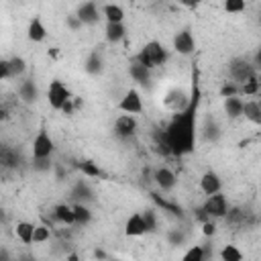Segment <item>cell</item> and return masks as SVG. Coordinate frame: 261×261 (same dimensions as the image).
I'll list each match as a JSON object with an SVG mask.
<instances>
[{
  "label": "cell",
  "instance_id": "obj_1",
  "mask_svg": "<svg viewBox=\"0 0 261 261\" xmlns=\"http://www.w3.org/2000/svg\"><path fill=\"white\" fill-rule=\"evenodd\" d=\"M196 82V80H194ZM198 82L194 84V94L184 110H177L169 124L163 128L165 141L169 145L171 155H186L194 149L196 141V108H198Z\"/></svg>",
  "mask_w": 261,
  "mask_h": 261
},
{
  "label": "cell",
  "instance_id": "obj_2",
  "mask_svg": "<svg viewBox=\"0 0 261 261\" xmlns=\"http://www.w3.org/2000/svg\"><path fill=\"white\" fill-rule=\"evenodd\" d=\"M167 61V49L159 43V41H149L137 55H135V63L147 67L149 71L153 67H159Z\"/></svg>",
  "mask_w": 261,
  "mask_h": 261
},
{
  "label": "cell",
  "instance_id": "obj_3",
  "mask_svg": "<svg viewBox=\"0 0 261 261\" xmlns=\"http://www.w3.org/2000/svg\"><path fill=\"white\" fill-rule=\"evenodd\" d=\"M228 73H230L234 86H243L247 80H251L253 75H257V69H255V65H253L249 59H245V57H234V59H230V63H228Z\"/></svg>",
  "mask_w": 261,
  "mask_h": 261
},
{
  "label": "cell",
  "instance_id": "obj_4",
  "mask_svg": "<svg viewBox=\"0 0 261 261\" xmlns=\"http://www.w3.org/2000/svg\"><path fill=\"white\" fill-rule=\"evenodd\" d=\"M202 210H204V214H206L210 220H214V218H224L226 212H228V202H226L224 194L218 192V194L206 196V202L202 204Z\"/></svg>",
  "mask_w": 261,
  "mask_h": 261
},
{
  "label": "cell",
  "instance_id": "obj_5",
  "mask_svg": "<svg viewBox=\"0 0 261 261\" xmlns=\"http://www.w3.org/2000/svg\"><path fill=\"white\" fill-rule=\"evenodd\" d=\"M69 98H71V94H69V90H67V86H65L63 82L53 80V82L49 84L47 100H49V106H51L53 110H61L63 104H65Z\"/></svg>",
  "mask_w": 261,
  "mask_h": 261
},
{
  "label": "cell",
  "instance_id": "obj_6",
  "mask_svg": "<svg viewBox=\"0 0 261 261\" xmlns=\"http://www.w3.org/2000/svg\"><path fill=\"white\" fill-rule=\"evenodd\" d=\"M53 151H55L53 139L49 137V133L45 128H41L33 141V159H47V157H51Z\"/></svg>",
  "mask_w": 261,
  "mask_h": 261
},
{
  "label": "cell",
  "instance_id": "obj_7",
  "mask_svg": "<svg viewBox=\"0 0 261 261\" xmlns=\"http://www.w3.org/2000/svg\"><path fill=\"white\" fill-rule=\"evenodd\" d=\"M118 110H120V112H124V114H130V116L141 114V112H143L141 94H139L137 90H126V92H124V96H122V98H120V102H118Z\"/></svg>",
  "mask_w": 261,
  "mask_h": 261
},
{
  "label": "cell",
  "instance_id": "obj_8",
  "mask_svg": "<svg viewBox=\"0 0 261 261\" xmlns=\"http://www.w3.org/2000/svg\"><path fill=\"white\" fill-rule=\"evenodd\" d=\"M196 49V43H194V37H192V31L190 29H181L179 33L173 35V51L179 53V55H192Z\"/></svg>",
  "mask_w": 261,
  "mask_h": 261
},
{
  "label": "cell",
  "instance_id": "obj_9",
  "mask_svg": "<svg viewBox=\"0 0 261 261\" xmlns=\"http://www.w3.org/2000/svg\"><path fill=\"white\" fill-rule=\"evenodd\" d=\"M137 130V118L130 116V114H120L116 120H114V133L116 137L120 139H130Z\"/></svg>",
  "mask_w": 261,
  "mask_h": 261
},
{
  "label": "cell",
  "instance_id": "obj_10",
  "mask_svg": "<svg viewBox=\"0 0 261 261\" xmlns=\"http://www.w3.org/2000/svg\"><path fill=\"white\" fill-rule=\"evenodd\" d=\"M75 16L80 18L82 24H96V22L100 20L98 4H96V2H84V4H80Z\"/></svg>",
  "mask_w": 261,
  "mask_h": 261
},
{
  "label": "cell",
  "instance_id": "obj_11",
  "mask_svg": "<svg viewBox=\"0 0 261 261\" xmlns=\"http://www.w3.org/2000/svg\"><path fill=\"white\" fill-rule=\"evenodd\" d=\"M153 179H155V184H157L163 192L173 190V188H175V184H177L175 173H173L171 169H167V167H157V169L153 171Z\"/></svg>",
  "mask_w": 261,
  "mask_h": 261
},
{
  "label": "cell",
  "instance_id": "obj_12",
  "mask_svg": "<svg viewBox=\"0 0 261 261\" xmlns=\"http://www.w3.org/2000/svg\"><path fill=\"white\" fill-rule=\"evenodd\" d=\"M222 188V181L218 177L216 171H206L202 177H200V190L206 194V196H212V194H218Z\"/></svg>",
  "mask_w": 261,
  "mask_h": 261
},
{
  "label": "cell",
  "instance_id": "obj_13",
  "mask_svg": "<svg viewBox=\"0 0 261 261\" xmlns=\"http://www.w3.org/2000/svg\"><path fill=\"white\" fill-rule=\"evenodd\" d=\"M145 232H147V228H145L143 216H141L139 212L130 214V216L126 218V222H124V234H126V237H141V234H145Z\"/></svg>",
  "mask_w": 261,
  "mask_h": 261
},
{
  "label": "cell",
  "instance_id": "obj_14",
  "mask_svg": "<svg viewBox=\"0 0 261 261\" xmlns=\"http://www.w3.org/2000/svg\"><path fill=\"white\" fill-rule=\"evenodd\" d=\"M18 163H20L18 151L10 145H0V167L14 169V167H18Z\"/></svg>",
  "mask_w": 261,
  "mask_h": 261
},
{
  "label": "cell",
  "instance_id": "obj_15",
  "mask_svg": "<svg viewBox=\"0 0 261 261\" xmlns=\"http://www.w3.org/2000/svg\"><path fill=\"white\" fill-rule=\"evenodd\" d=\"M18 96H20V100H22V102H27V104L37 102V98H39V90H37L35 80H31V77L22 80V82H20V86H18Z\"/></svg>",
  "mask_w": 261,
  "mask_h": 261
},
{
  "label": "cell",
  "instance_id": "obj_16",
  "mask_svg": "<svg viewBox=\"0 0 261 261\" xmlns=\"http://www.w3.org/2000/svg\"><path fill=\"white\" fill-rule=\"evenodd\" d=\"M27 37H29L33 43H41V41H45V37H47V29H45V24H43V20H41L39 16L31 18L29 29H27Z\"/></svg>",
  "mask_w": 261,
  "mask_h": 261
},
{
  "label": "cell",
  "instance_id": "obj_17",
  "mask_svg": "<svg viewBox=\"0 0 261 261\" xmlns=\"http://www.w3.org/2000/svg\"><path fill=\"white\" fill-rule=\"evenodd\" d=\"M104 35H106V41H108V43H118V41L124 39L126 29H124L122 22H106Z\"/></svg>",
  "mask_w": 261,
  "mask_h": 261
},
{
  "label": "cell",
  "instance_id": "obj_18",
  "mask_svg": "<svg viewBox=\"0 0 261 261\" xmlns=\"http://www.w3.org/2000/svg\"><path fill=\"white\" fill-rule=\"evenodd\" d=\"M53 220L71 226L73 224V210H71V206L69 204H57L53 208Z\"/></svg>",
  "mask_w": 261,
  "mask_h": 261
},
{
  "label": "cell",
  "instance_id": "obj_19",
  "mask_svg": "<svg viewBox=\"0 0 261 261\" xmlns=\"http://www.w3.org/2000/svg\"><path fill=\"white\" fill-rule=\"evenodd\" d=\"M243 116L249 118L253 124H261V104L259 100H249L243 104Z\"/></svg>",
  "mask_w": 261,
  "mask_h": 261
},
{
  "label": "cell",
  "instance_id": "obj_20",
  "mask_svg": "<svg viewBox=\"0 0 261 261\" xmlns=\"http://www.w3.org/2000/svg\"><path fill=\"white\" fill-rule=\"evenodd\" d=\"M128 73H130V77H133L137 84H141V86H149V82H151V71H149L147 67L139 65V63H135V61L130 63Z\"/></svg>",
  "mask_w": 261,
  "mask_h": 261
},
{
  "label": "cell",
  "instance_id": "obj_21",
  "mask_svg": "<svg viewBox=\"0 0 261 261\" xmlns=\"http://www.w3.org/2000/svg\"><path fill=\"white\" fill-rule=\"evenodd\" d=\"M102 16L106 22H122L124 20V10L118 4H104L102 6Z\"/></svg>",
  "mask_w": 261,
  "mask_h": 261
},
{
  "label": "cell",
  "instance_id": "obj_22",
  "mask_svg": "<svg viewBox=\"0 0 261 261\" xmlns=\"http://www.w3.org/2000/svg\"><path fill=\"white\" fill-rule=\"evenodd\" d=\"M33 230H35V224L31 222H16L14 226V232H16V239L22 243V245H31L33 243Z\"/></svg>",
  "mask_w": 261,
  "mask_h": 261
},
{
  "label": "cell",
  "instance_id": "obj_23",
  "mask_svg": "<svg viewBox=\"0 0 261 261\" xmlns=\"http://www.w3.org/2000/svg\"><path fill=\"white\" fill-rule=\"evenodd\" d=\"M243 100L239 96H230V98H224V112L230 116V118H239L243 116Z\"/></svg>",
  "mask_w": 261,
  "mask_h": 261
},
{
  "label": "cell",
  "instance_id": "obj_24",
  "mask_svg": "<svg viewBox=\"0 0 261 261\" xmlns=\"http://www.w3.org/2000/svg\"><path fill=\"white\" fill-rule=\"evenodd\" d=\"M208 253H210V247H202V245H194V247H190L186 253H184V257H181V261H206V257H208Z\"/></svg>",
  "mask_w": 261,
  "mask_h": 261
},
{
  "label": "cell",
  "instance_id": "obj_25",
  "mask_svg": "<svg viewBox=\"0 0 261 261\" xmlns=\"http://www.w3.org/2000/svg\"><path fill=\"white\" fill-rule=\"evenodd\" d=\"M73 210V224H80V226H86L90 220H92V212L88 210L86 204H73L71 206Z\"/></svg>",
  "mask_w": 261,
  "mask_h": 261
},
{
  "label": "cell",
  "instance_id": "obj_26",
  "mask_svg": "<svg viewBox=\"0 0 261 261\" xmlns=\"http://www.w3.org/2000/svg\"><path fill=\"white\" fill-rule=\"evenodd\" d=\"M27 71V61L18 55L8 59V77H20Z\"/></svg>",
  "mask_w": 261,
  "mask_h": 261
},
{
  "label": "cell",
  "instance_id": "obj_27",
  "mask_svg": "<svg viewBox=\"0 0 261 261\" xmlns=\"http://www.w3.org/2000/svg\"><path fill=\"white\" fill-rule=\"evenodd\" d=\"M151 198H153V202H155L161 210H165V212H169V214H173V216H181V208H179L177 204L167 202L165 198H161V196H159V194H155V192H151Z\"/></svg>",
  "mask_w": 261,
  "mask_h": 261
},
{
  "label": "cell",
  "instance_id": "obj_28",
  "mask_svg": "<svg viewBox=\"0 0 261 261\" xmlns=\"http://www.w3.org/2000/svg\"><path fill=\"white\" fill-rule=\"evenodd\" d=\"M86 71L90 75H98L102 71V55L98 51H92L88 55V59H86Z\"/></svg>",
  "mask_w": 261,
  "mask_h": 261
},
{
  "label": "cell",
  "instance_id": "obj_29",
  "mask_svg": "<svg viewBox=\"0 0 261 261\" xmlns=\"http://www.w3.org/2000/svg\"><path fill=\"white\" fill-rule=\"evenodd\" d=\"M92 190L88 188V184L86 181H77L75 184V188L71 190V198H75L77 200V204H84L86 200H92Z\"/></svg>",
  "mask_w": 261,
  "mask_h": 261
},
{
  "label": "cell",
  "instance_id": "obj_30",
  "mask_svg": "<svg viewBox=\"0 0 261 261\" xmlns=\"http://www.w3.org/2000/svg\"><path fill=\"white\" fill-rule=\"evenodd\" d=\"M77 169H80L86 177H104V171H102L96 163H92V161H80V163H77Z\"/></svg>",
  "mask_w": 261,
  "mask_h": 261
},
{
  "label": "cell",
  "instance_id": "obj_31",
  "mask_svg": "<svg viewBox=\"0 0 261 261\" xmlns=\"http://www.w3.org/2000/svg\"><path fill=\"white\" fill-rule=\"evenodd\" d=\"M220 259L222 261H243V253L234 245H224L220 249Z\"/></svg>",
  "mask_w": 261,
  "mask_h": 261
},
{
  "label": "cell",
  "instance_id": "obj_32",
  "mask_svg": "<svg viewBox=\"0 0 261 261\" xmlns=\"http://www.w3.org/2000/svg\"><path fill=\"white\" fill-rule=\"evenodd\" d=\"M239 94H245V96H257V94H259V80H257V75H253V77L247 80L243 86H239Z\"/></svg>",
  "mask_w": 261,
  "mask_h": 261
},
{
  "label": "cell",
  "instance_id": "obj_33",
  "mask_svg": "<svg viewBox=\"0 0 261 261\" xmlns=\"http://www.w3.org/2000/svg\"><path fill=\"white\" fill-rule=\"evenodd\" d=\"M51 237V228L47 224H37L33 230V243H45Z\"/></svg>",
  "mask_w": 261,
  "mask_h": 261
},
{
  "label": "cell",
  "instance_id": "obj_34",
  "mask_svg": "<svg viewBox=\"0 0 261 261\" xmlns=\"http://www.w3.org/2000/svg\"><path fill=\"white\" fill-rule=\"evenodd\" d=\"M224 220H226L228 224H232V226L243 224V222H245V212H243V210H239V208H228V212H226Z\"/></svg>",
  "mask_w": 261,
  "mask_h": 261
},
{
  "label": "cell",
  "instance_id": "obj_35",
  "mask_svg": "<svg viewBox=\"0 0 261 261\" xmlns=\"http://www.w3.org/2000/svg\"><path fill=\"white\" fill-rule=\"evenodd\" d=\"M141 216H143V222H145L147 232H155L157 230V216H155V212L153 210H145Z\"/></svg>",
  "mask_w": 261,
  "mask_h": 261
},
{
  "label": "cell",
  "instance_id": "obj_36",
  "mask_svg": "<svg viewBox=\"0 0 261 261\" xmlns=\"http://www.w3.org/2000/svg\"><path fill=\"white\" fill-rule=\"evenodd\" d=\"M167 241H169L171 245H181V243L186 241V234H184L179 228H171V230L167 232Z\"/></svg>",
  "mask_w": 261,
  "mask_h": 261
},
{
  "label": "cell",
  "instance_id": "obj_37",
  "mask_svg": "<svg viewBox=\"0 0 261 261\" xmlns=\"http://www.w3.org/2000/svg\"><path fill=\"white\" fill-rule=\"evenodd\" d=\"M224 10L226 12H243L245 10V2L243 0H226L224 2Z\"/></svg>",
  "mask_w": 261,
  "mask_h": 261
},
{
  "label": "cell",
  "instance_id": "obj_38",
  "mask_svg": "<svg viewBox=\"0 0 261 261\" xmlns=\"http://www.w3.org/2000/svg\"><path fill=\"white\" fill-rule=\"evenodd\" d=\"M237 94H239V86H234L232 82H230V84L226 82V84L220 88V96H222V98H230V96H237Z\"/></svg>",
  "mask_w": 261,
  "mask_h": 261
},
{
  "label": "cell",
  "instance_id": "obj_39",
  "mask_svg": "<svg viewBox=\"0 0 261 261\" xmlns=\"http://www.w3.org/2000/svg\"><path fill=\"white\" fill-rule=\"evenodd\" d=\"M33 169H37V171H49L51 169V157H47V159H33Z\"/></svg>",
  "mask_w": 261,
  "mask_h": 261
},
{
  "label": "cell",
  "instance_id": "obj_40",
  "mask_svg": "<svg viewBox=\"0 0 261 261\" xmlns=\"http://www.w3.org/2000/svg\"><path fill=\"white\" fill-rule=\"evenodd\" d=\"M202 232H204L206 237H212V234L216 232V224H214V220H206V222H202Z\"/></svg>",
  "mask_w": 261,
  "mask_h": 261
},
{
  "label": "cell",
  "instance_id": "obj_41",
  "mask_svg": "<svg viewBox=\"0 0 261 261\" xmlns=\"http://www.w3.org/2000/svg\"><path fill=\"white\" fill-rule=\"evenodd\" d=\"M65 20H67V27H69L71 31H77V29H82V22H80V18H77L75 14H69Z\"/></svg>",
  "mask_w": 261,
  "mask_h": 261
},
{
  "label": "cell",
  "instance_id": "obj_42",
  "mask_svg": "<svg viewBox=\"0 0 261 261\" xmlns=\"http://www.w3.org/2000/svg\"><path fill=\"white\" fill-rule=\"evenodd\" d=\"M8 77V59H0V82Z\"/></svg>",
  "mask_w": 261,
  "mask_h": 261
},
{
  "label": "cell",
  "instance_id": "obj_43",
  "mask_svg": "<svg viewBox=\"0 0 261 261\" xmlns=\"http://www.w3.org/2000/svg\"><path fill=\"white\" fill-rule=\"evenodd\" d=\"M0 261H10V255L6 249H0Z\"/></svg>",
  "mask_w": 261,
  "mask_h": 261
},
{
  "label": "cell",
  "instance_id": "obj_44",
  "mask_svg": "<svg viewBox=\"0 0 261 261\" xmlns=\"http://www.w3.org/2000/svg\"><path fill=\"white\" fill-rule=\"evenodd\" d=\"M18 261H37V259H35L33 255H29V253H27V255H20V257H18Z\"/></svg>",
  "mask_w": 261,
  "mask_h": 261
},
{
  "label": "cell",
  "instance_id": "obj_45",
  "mask_svg": "<svg viewBox=\"0 0 261 261\" xmlns=\"http://www.w3.org/2000/svg\"><path fill=\"white\" fill-rule=\"evenodd\" d=\"M65 261H80V257H77V253H69V255L65 257Z\"/></svg>",
  "mask_w": 261,
  "mask_h": 261
},
{
  "label": "cell",
  "instance_id": "obj_46",
  "mask_svg": "<svg viewBox=\"0 0 261 261\" xmlns=\"http://www.w3.org/2000/svg\"><path fill=\"white\" fill-rule=\"evenodd\" d=\"M6 116H8V114H6V110H4V108H2V106H0V120H4V118H6Z\"/></svg>",
  "mask_w": 261,
  "mask_h": 261
},
{
  "label": "cell",
  "instance_id": "obj_47",
  "mask_svg": "<svg viewBox=\"0 0 261 261\" xmlns=\"http://www.w3.org/2000/svg\"><path fill=\"white\" fill-rule=\"evenodd\" d=\"M2 220H4V210L0 208V222H2Z\"/></svg>",
  "mask_w": 261,
  "mask_h": 261
},
{
  "label": "cell",
  "instance_id": "obj_48",
  "mask_svg": "<svg viewBox=\"0 0 261 261\" xmlns=\"http://www.w3.org/2000/svg\"><path fill=\"white\" fill-rule=\"evenodd\" d=\"M114 261H116V259H114Z\"/></svg>",
  "mask_w": 261,
  "mask_h": 261
}]
</instances>
